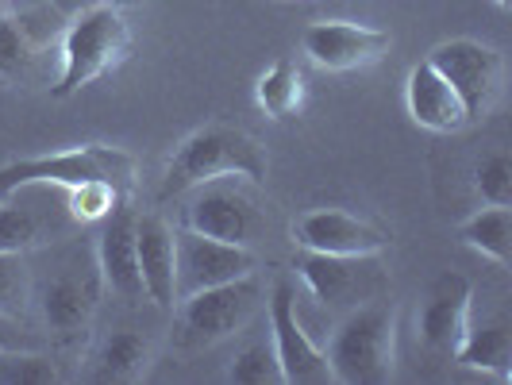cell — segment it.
Here are the masks:
<instances>
[{
	"label": "cell",
	"instance_id": "4316f807",
	"mask_svg": "<svg viewBox=\"0 0 512 385\" xmlns=\"http://www.w3.org/2000/svg\"><path fill=\"white\" fill-rule=\"evenodd\" d=\"M474 193L482 205H512V162L505 151L486 154L474 166Z\"/></svg>",
	"mask_w": 512,
	"mask_h": 385
},
{
	"label": "cell",
	"instance_id": "8992f818",
	"mask_svg": "<svg viewBox=\"0 0 512 385\" xmlns=\"http://www.w3.org/2000/svg\"><path fill=\"white\" fill-rule=\"evenodd\" d=\"M181 208V228L208 235V239H224L235 247H251L262 231V208L255 201V181L247 178H212L193 185Z\"/></svg>",
	"mask_w": 512,
	"mask_h": 385
},
{
	"label": "cell",
	"instance_id": "7402d4cb",
	"mask_svg": "<svg viewBox=\"0 0 512 385\" xmlns=\"http://www.w3.org/2000/svg\"><path fill=\"white\" fill-rule=\"evenodd\" d=\"M255 101L270 120H293L305 108V77H301V70L289 58H278L270 70L258 74Z\"/></svg>",
	"mask_w": 512,
	"mask_h": 385
},
{
	"label": "cell",
	"instance_id": "83f0119b",
	"mask_svg": "<svg viewBox=\"0 0 512 385\" xmlns=\"http://www.w3.org/2000/svg\"><path fill=\"white\" fill-rule=\"evenodd\" d=\"M0 382L12 385H51L58 382V370L43 351H24V355H0Z\"/></svg>",
	"mask_w": 512,
	"mask_h": 385
},
{
	"label": "cell",
	"instance_id": "44dd1931",
	"mask_svg": "<svg viewBox=\"0 0 512 385\" xmlns=\"http://www.w3.org/2000/svg\"><path fill=\"white\" fill-rule=\"evenodd\" d=\"M459 239L478 251V255L493 258L497 266L512 262V208L509 205H486L474 216H466L459 224Z\"/></svg>",
	"mask_w": 512,
	"mask_h": 385
},
{
	"label": "cell",
	"instance_id": "ffe728a7",
	"mask_svg": "<svg viewBox=\"0 0 512 385\" xmlns=\"http://www.w3.org/2000/svg\"><path fill=\"white\" fill-rule=\"evenodd\" d=\"M455 362L478 374H493L497 382L512 378V328L509 320H489V324H470L466 339L455 351Z\"/></svg>",
	"mask_w": 512,
	"mask_h": 385
},
{
	"label": "cell",
	"instance_id": "7c38bea8",
	"mask_svg": "<svg viewBox=\"0 0 512 385\" xmlns=\"http://www.w3.org/2000/svg\"><path fill=\"white\" fill-rule=\"evenodd\" d=\"M301 51L312 66H320L328 74H347V70L382 62L389 54V35L382 27L355 24V20H320V24L305 27Z\"/></svg>",
	"mask_w": 512,
	"mask_h": 385
},
{
	"label": "cell",
	"instance_id": "52a82bcc",
	"mask_svg": "<svg viewBox=\"0 0 512 385\" xmlns=\"http://www.w3.org/2000/svg\"><path fill=\"white\" fill-rule=\"evenodd\" d=\"M297 278L305 282L308 297L324 308H351L389 297V270L382 255H320L301 251L297 255Z\"/></svg>",
	"mask_w": 512,
	"mask_h": 385
},
{
	"label": "cell",
	"instance_id": "5b68a950",
	"mask_svg": "<svg viewBox=\"0 0 512 385\" xmlns=\"http://www.w3.org/2000/svg\"><path fill=\"white\" fill-rule=\"evenodd\" d=\"M81 181H108L116 185L120 197L135 189V158L120 147L104 143H85L70 151L35 154V158H16L0 166V201H8L24 185H54V189H74Z\"/></svg>",
	"mask_w": 512,
	"mask_h": 385
},
{
	"label": "cell",
	"instance_id": "e0dca14e",
	"mask_svg": "<svg viewBox=\"0 0 512 385\" xmlns=\"http://www.w3.org/2000/svg\"><path fill=\"white\" fill-rule=\"evenodd\" d=\"M470 301H474V289L462 274H443L420 308V320H416V332L420 343L436 355L455 359L459 343L470 332Z\"/></svg>",
	"mask_w": 512,
	"mask_h": 385
},
{
	"label": "cell",
	"instance_id": "d4e9b609",
	"mask_svg": "<svg viewBox=\"0 0 512 385\" xmlns=\"http://www.w3.org/2000/svg\"><path fill=\"white\" fill-rule=\"evenodd\" d=\"M31 308V255L0 251V312L24 316Z\"/></svg>",
	"mask_w": 512,
	"mask_h": 385
},
{
	"label": "cell",
	"instance_id": "30bf717a",
	"mask_svg": "<svg viewBox=\"0 0 512 385\" xmlns=\"http://www.w3.org/2000/svg\"><path fill=\"white\" fill-rule=\"evenodd\" d=\"M270 343L282 366V385H335L328 355L312 343L301 324L297 285L282 278L270 293Z\"/></svg>",
	"mask_w": 512,
	"mask_h": 385
},
{
	"label": "cell",
	"instance_id": "484cf974",
	"mask_svg": "<svg viewBox=\"0 0 512 385\" xmlns=\"http://www.w3.org/2000/svg\"><path fill=\"white\" fill-rule=\"evenodd\" d=\"M228 382L235 385H282V366L274 355V343L243 347L228 366Z\"/></svg>",
	"mask_w": 512,
	"mask_h": 385
},
{
	"label": "cell",
	"instance_id": "4fadbf2b",
	"mask_svg": "<svg viewBox=\"0 0 512 385\" xmlns=\"http://www.w3.org/2000/svg\"><path fill=\"white\" fill-rule=\"evenodd\" d=\"M174 239H178V301L189 297V293H201V289H212V285L255 274L258 258L251 247L208 239V235H197L189 228H178Z\"/></svg>",
	"mask_w": 512,
	"mask_h": 385
},
{
	"label": "cell",
	"instance_id": "d6986e66",
	"mask_svg": "<svg viewBox=\"0 0 512 385\" xmlns=\"http://www.w3.org/2000/svg\"><path fill=\"white\" fill-rule=\"evenodd\" d=\"M154 362V343L135 328H120V332L104 335L97 355H93V382L104 385H128L147 378Z\"/></svg>",
	"mask_w": 512,
	"mask_h": 385
},
{
	"label": "cell",
	"instance_id": "9c48e42d",
	"mask_svg": "<svg viewBox=\"0 0 512 385\" xmlns=\"http://www.w3.org/2000/svg\"><path fill=\"white\" fill-rule=\"evenodd\" d=\"M428 62L447 77V85L459 93L466 120H486L493 104L501 97V81H505V58L497 47H489L482 39H443L432 47Z\"/></svg>",
	"mask_w": 512,
	"mask_h": 385
},
{
	"label": "cell",
	"instance_id": "8fae6325",
	"mask_svg": "<svg viewBox=\"0 0 512 385\" xmlns=\"http://www.w3.org/2000/svg\"><path fill=\"white\" fill-rule=\"evenodd\" d=\"M289 239L320 255H382L389 247V231L347 208H308L289 224Z\"/></svg>",
	"mask_w": 512,
	"mask_h": 385
},
{
	"label": "cell",
	"instance_id": "5bb4252c",
	"mask_svg": "<svg viewBox=\"0 0 512 385\" xmlns=\"http://www.w3.org/2000/svg\"><path fill=\"white\" fill-rule=\"evenodd\" d=\"M93 255H97L104 293H112V297H120V301H128V305L147 301V293H143V274H139V255H135V208H131L128 201H120V205L101 220Z\"/></svg>",
	"mask_w": 512,
	"mask_h": 385
},
{
	"label": "cell",
	"instance_id": "277c9868",
	"mask_svg": "<svg viewBox=\"0 0 512 385\" xmlns=\"http://www.w3.org/2000/svg\"><path fill=\"white\" fill-rule=\"evenodd\" d=\"M131 54V24L116 4H93L77 16L62 35V51H58V81H54V97H74L85 85H93L97 77L116 70Z\"/></svg>",
	"mask_w": 512,
	"mask_h": 385
},
{
	"label": "cell",
	"instance_id": "7a4b0ae2",
	"mask_svg": "<svg viewBox=\"0 0 512 385\" xmlns=\"http://www.w3.org/2000/svg\"><path fill=\"white\" fill-rule=\"evenodd\" d=\"M266 170H270V158L255 135L228 128V124H205L193 135H185L170 154L162 170V201L189 193L201 181L228 178V174L262 185Z\"/></svg>",
	"mask_w": 512,
	"mask_h": 385
},
{
	"label": "cell",
	"instance_id": "4dcf8cb0",
	"mask_svg": "<svg viewBox=\"0 0 512 385\" xmlns=\"http://www.w3.org/2000/svg\"><path fill=\"white\" fill-rule=\"evenodd\" d=\"M93 4H112V0H93Z\"/></svg>",
	"mask_w": 512,
	"mask_h": 385
},
{
	"label": "cell",
	"instance_id": "3957f363",
	"mask_svg": "<svg viewBox=\"0 0 512 385\" xmlns=\"http://www.w3.org/2000/svg\"><path fill=\"white\" fill-rule=\"evenodd\" d=\"M339 385H385L397 370V308L389 297L343 312L324 347Z\"/></svg>",
	"mask_w": 512,
	"mask_h": 385
},
{
	"label": "cell",
	"instance_id": "ac0fdd59",
	"mask_svg": "<svg viewBox=\"0 0 512 385\" xmlns=\"http://www.w3.org/2000/svg\"><path fill=\"white\" fill-rule=\"evenodd\" d=\"M405 108H409L416 128L436 131V135H451V131H462L470 124L459 93L447 85V77L439 74L428 58L416 62L409 70V81H405Z\"/></svg>",
	"mask_w": 512,
	"mask_h": 385
},
{
	"label": "cell",
	"instance_id": "f546056e",
	"mask_svg": "<svg viewBox=\"0 0 512 385\" xmlns=\"http://www.w3.org/2000/svg\"><path fill=\"white\" fill-rule=\"evenodd\" d=\"M493 4H497V8H509L512 0H493Z\"/></svg>",
	"mask_w": 512,
	"mask_h": 385
},
{
	"label": "cell",
	"instance_id": "cb8c5ba5",
	"mask_svg": "<svg viewBox=\"0 0 512 385\" xmlns=\"http://www.w3.org/2000/svg\"><path fill=\"white\" fill-rule=\"evenodd\" d=\"M62 197H66V212L74 216L77 228L101 224L104 216L120 205V201H128V197H120L116 185H108V181H81L74 189H62Z\"/></svg>",
	"mask_w": 512,
	"mask_h": 385
},
{
	"label": "cell",
	"instance_id": "f1b7e54d",
	"mask_svg": "<svg viewBox=\"0 0 512 385\" xmlns=\"http://www.w3.org/2000/svg\"><path fill=\"white\" fill-rule=\"evenodd\" d=\"M24 351H43V339L24 328V316H4L0 312V355H24Z\"/></svg>",
	"mask_w": 512,
	"mask_h": 385
},
{
	"label": "cell",
	"instance_id": "603a6c76",
	"mask_svg": "<svg viewBox=\"0 0 512 385\" xmlns=\"http://www.w3.org/2000/svg\"><path fill=\"white\" fill-rule=\"evenodd\" d=\"M39 58V39L20 16H0V85H16L31 74Z\"/></svg>",
	"mask_w": 512,
	"mask_h": 385
},
{
	"label": "cell",
	"instance_id": "6da1fadb",
	"mask_svg": "<svg viewBox=\"0 0 512 385\" xmlns=\"http://www.w3.org/2000/svg\"><path fill=\"white\" fill-rule=\"evenodd\" d=\"M101 270L93 247H66L54 251L47 266H31V305L54 343L74 347L81 343L101 308Z\"/></svg>",
	"mask_w": 512,
	"mask_h": 385
},
{
	"label": "cell",
	"instance_id": "ba28073f",
	"mask_svg": "<svg viewBox=\"0 0 512 385\" xmlns=\"http://www.w3.org/2000/svg\"><path fill=\"white\" fill-rule=\"evenodd\" d=\"M258 305H262V285H258L255 274L181 297L178 320L181 332H185V343H193V347L224 343V339L239 335L255 320Z\"/></svg>",
	"mask_w": 512,
	"mask_h": 385
},
{
	"label": "cell",
	"instance_id": "9a60e30c",
	"mask_svg": "<svg viewBox=\"0 0 512 385\" xmlns=\"http://www.w3.org/2000/svg\"><path fill=\"white\" fill-rule=\"evenodd\" d=\"M77 224L66 212V197L58 205H35L31 201V185L16 189L8 201H0V251L12 255H35L43 247H51L58 239L74 235Z\"/></svg>",
	"mask_w": 512,
	"mask_h": 385
},
{
	"label": "cell",
	"instance_id": "2e32d148",
	"mask_svg": "<svg viewBox=\"0 0 512 385\" xmlns=\"http://www.w3.org/2000/svg\"><path fill=\"white\" fill-rule=\"evenodd\" d=\"M174 224L162 220L158 212H135V255L143 274L147 301L162 312L178 308V239Z\"/></svg>",
	"mask_w": 512,
	"mask_h": 385
}]
</instances>
